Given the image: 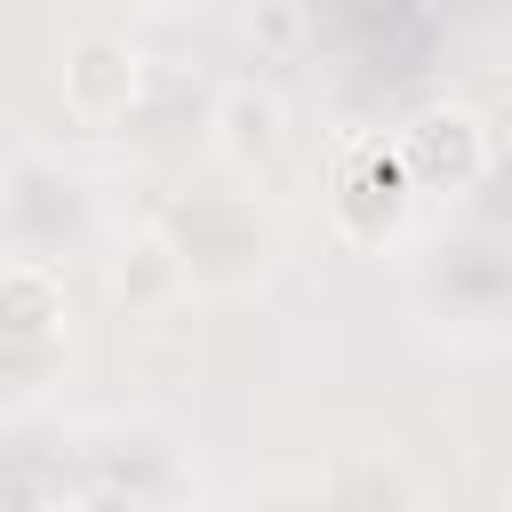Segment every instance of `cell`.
Segmentation results:
<instances>
[{"instance_id": "obj_1", "label": "cell", "mask_w": 512, "mask_h": 512, "mask_svg": "<svg viewBox=\"0 0 512 512\" xmlns=\"http://www.w3.org/2000/svg\"><path fill=\"white\" fill-rule=\"evenodd\" d=\"M408 304L448 344H472V352L512 344V232L456 224V232L416 240V256H408Z\"/></svg>"}, {"instance_id": "obj_2", "label": "cell", "mask_w": 512, "mask_h": 512, "mask_svg": "<svg viewBox=\"0 0 512 512\" xmlns=\"http://www.w3.org/2000/svg\"><path fill=\"white\" fill-rule=\"evenodd\" d=\"M152 224H160L168 248L184 256L192 296H248V288H264L272 264L288 256L280 216H272L256 192H240V184H224V192H176V200L152 208Z\"/></svg>"}, {"instance_id": "obj_3", "label": "cell", "mask_w": 512, "mask_h": 512, "mask_svg": "<svg viewBox=\"0 0 512 512\" xmlns=\"http://www.w3.org/2000/svg\"><path fill=\"white\" fill-rule=\"evenodd\" d=\"M416 184L392 152V136H352L328 176V224L344 248H408L416 240Z\"/></svg>"}, {"instance_id": "obj_4", "label": "cell", "mask_w": 512, "mask_h": 512, "mask_svg": "<svg viewBox=\"0 0 512 512\" xmlns=\"http://www.w3.org/2000/svg\"><path fill=\"white\" fill-rule=\"evenodd\" d=\"M392 152H400L416 200H464L496 168V128H488V112H472L456 96H432L392 128Z\"/></svg>"}, {"instance_id": "obj_5", "label": "cell", "mask_w": 512, "mask_h": 512, "mask_svg": "<svg viewBox=\"0 0 512 512\" xmlns=\"http://www.w3.org/2000/svg\"><path fill=\"white\" fill-rule=\"evenodd\" d=\"M72 456H80V488H88V480L128 488V496L152 504V512L192 504V464H184V448H176L160 424H144V416L80 424V432H72Z\"/></svg>"}, {"instance_id": "obj_6", "label": "cell", "mask_w": 512, "mask_h": 512, "mask_svg": "<svg viewBox=\"0 0 512 512\" xmlns=\"http://www.w3.org/2000/svg\"><path fill=\"white\" fill-rule=\"evenodd\" d=\"M56 88H64V112L80 128H112L144 96V48L120 24H80L56 48Z\"/></svg>"}, {"instance_id": "obj_7", "label": "cell", "mask_w": 512, "mask_h": 512, "mask_svg": "<svg viewBox=\"0 0 512 512\" xmlns=\"http://www.w3.org/2000/svg\"><path fill=\"white\" fill-rule=\"evenodd\" d=\"M208 152H216V168L240 176V184L272 176L280 152H288V104H280L264 80L216 88V104H208Z\"/></svg>"}, {"instance_id": "obj_8", "label": "cell", "mask_w": 512, "mask_h": 512, "mask_svg": "<svg viewBox=\"0 0 512 512\" xmlns=\"http://www.w3.org/2000/svg\"><path fill=\"white\" fill-rule=\"evenodd\" d=\"M104 288H112V304H120L128 320H160V312H176V304L192 296V272H184V256L168 248V232H160L152 216H136V224H120V232L104 240Z\"/></svg>"}, {"instance_id": "obj_9", "label": "cell", "mask_w": 512, "mask_h": 512, "mask_svg": "<svg viewBox=\"0 0 512 512\" xmlns=\"http://www.w3.org/2000/svg\"><path fill=\"white\" fill-rule=\"evenodd\" d=\"M64 264H40V256H8L0 264V360H40V352H64Z\"/></svg>"}, {"instance_id": "obj_10", "label": "cell", "mask_w": 512, "mask_h": 512, "mask_svg": "<svg viewBox=\"0 0 512 512\" xmlns=\"http://www.w3.org/2000/svg\"><path fill=\"white\" fill-rule=\"evenodd\" d=\"M320 496H328V512H424V480L408 472V456L392 440L336 456L320 472Z\"/></svg>"}, {"instance_id": "obj_11", "label": "cell", "mask_w": 512, "mask_h": 512, "mask_svg": "<svg viewBox=\"0 0 512 512\" xmlns=\"http://www.w3.org/2000/svg\"><path fill=\"white\" fill-rule=\"evenodd\" d=\"M232 512H328V496H320V472L304 480V472H272V480H256Z\"/></svg>"}, {"instance_id": "obj_12", "label": "cell", "mask_w": 512, "mask_h": 512, "mask_svg": "<svg viewBox=\"0 0 512 512\" xmlns=\"http://www.w3.org/2000/svg\"><path fill=\"white\" fill-rule=\"evenodd\" d=\"M296 32H304L296 0H264V8H248V40H256V56H280V48H296Z\"/></svg>"}, {"instance_id": "obj_13", "label": "cell", "mask_w": 512, "mask_h": 512, "mask_svg": "<svg viewBox=\"0 0 512 512\" xmlns=\"http://www.w3.org/2000/svg\"><path fill=\"white\" fill-rule=\"evenodd\" d=\"M72 512H152V504H136L128 488H104V480H88V488L72 496Z\"/></svg>"}, {"instance_id": "obj_14", "label": "cell", "mask_w": 512, "mask_h": 512, "mask_svg": "<svg viewBox=\"0 0 512 512\" xmlns=\"http://www.w3.org/2000/svg\"><path fill=\"white\" fill-rule=\"evenodd\" d=\"M504 512H512V488H504Z\"/></svg>"}, {"instance_id": "obj_15", "label": "cell", "mask_w": 512, "mask_h": 512, "mask_svg": "<svg viewBox=\"0 0 512 512\" xmlns=\"http://www.w3.org/2000/svg\"><path fill=\"white\" fill-rule=\"evenodd\" d=\"M248 8H264V0H248Z\"/></svg>"}]
</instances>
